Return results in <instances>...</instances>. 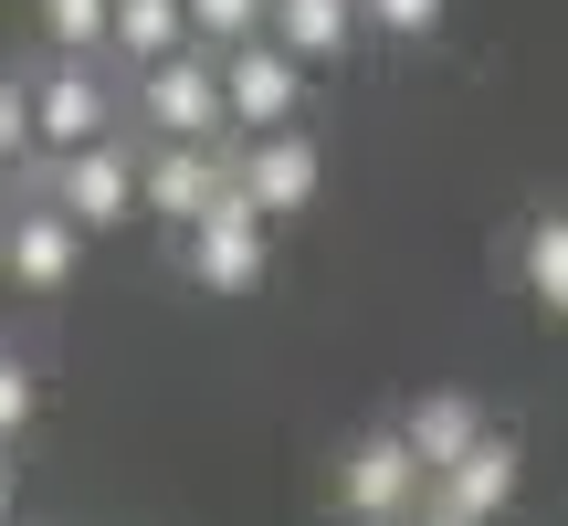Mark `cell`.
<instances>
[{
  "label": "cell",
  "mask_w": 568,
  "mask_h": 526,
  "mask_svg": "<svg viewBox=\"0 0 568 526\" xmlns=\"http://www.w3.org/2000/svg\"><path fill=\"white\" fill-rule=\"evenodd\" d=\"M222 63V117L232 138H264V127H305V63L274 53V42H243V53H211Z\"/></svg>",
  "instance_id": "obj_9"
},
{
  "label": "cell",
  "mask_w": 568,
  "mask_h": 526,
  "mask_svg": "<svg viewBox=\"0 0 568 526\" xmlns=\"http://www.w3.org/2000/svg\"><path fill=\"white\" fill-rule=\"evenodd\" d=\"M190 53V11L180 0H116V21H105V63L116 74H148V63Z\"/></svg>",
  "instance_id": "obj_12"
},
{
  "label": "cell",
  "mask_w": 568,
  "mask_h": 526,
  "mask_svg": "<svg viewBox=\"0 0 568 526\" xmlns=\"http://www.w3.org/2000/svg\"><path fill=\"white\" fill-rule=\"evenodd\" d=\"M105 21H116V0H32V42L74 63H105Z\"/></svg>",
  "instance_id": "obj_14"
},
{
  "label": "cell",
  "mask_w": 568,
  "mask_h": 526,
  "mask_svg": "<svg viewBox=\"0 0 568 526\" xmlns=\"http://www.w3.org/2000/svg\"><path fill=\"white\" fill-rule=\"evenodd\" d=\"M516 274H527V295L548 305V316H568V211H537V222H527Z\"/></svg>",
  "instance_id": "obj_15"
},
{
  "label": "cell",
  "mask_w": 568,
  "mask_h": 526,
  "mask_svg": "<svg viewBox=\"0 0 568 526\" xmlns=\"http://www.w3.org/2000/svg\"><path fill=\"white\" fill-rule=\"evenodd\" d=\"M410 526H464V516H443V506H422V516H410Z\"/></svg>",
  "instance_id": "obj_21"
},
{
  "label": "cell",
  "mask_w": 568,
  "mask_h": 526,
  "mask_svg": "<svg viewBox=\"0 0 568 526\" xmlns=\"http://www.w3.org/2000/svg\"><path fill=\"white\" fill-rule=\"evenodd\" d=\"M74 274H84V232L42 201L32 169L0 180V284H11V295H63Z\"/></svg>",
  "instance_id": "obj_4"
},
{
  "label": "cell",
  "mask_w": 568,
  "mask_h": 526,
  "mask_svg": "<svg viewBox=\"0 0 568 526\" xmlns=\"http://www.w3.org/2000/svg\"><path fill=\"white\" fill-rule=\"evenodd\" d=\"M32 169V95H21V74H0V180H21Z\"/></svg>",
  "instance_id": "obj_19"
},
{
  "label": "cell",
  "mask_w": 568,
  "mask_h": 526,
  "mask_svg": "<svg viewBox=\"0 0 568 526\" xmlns=\"http://www.w3.org/2000/svg\"><path fill=\"white\" fill-rule=\"evenodd\" d=\"M516 485H527V443H516L506 422H485L464 464H443V474H432V495H422V506H443V516H464V526H495V516L516 506Z\"/></svg>",
  "instance_id": "obj_10"
},
{
  "label": "cell",
  "mask_w": 568,
  "mask_h": 526,
  "mask_svg": "<svg viewBox=\"0 0 568 526\" xmlns=\"http://www.w3.org/2000/svg\"><path fill=\"white\" fill-rule=\"evenodd\" d=\"M32 180H42V201H53L84 243H105V232L148 222V211H138V127H116V138L74 148V159H32Z\"/></svg>",
  "instance_id": "obj_2"
},
{
  "label": "cell",
  "mask_w": 568,
  "mask_h": 526,
  "mask_svg": "<svg viewBox=\"0 0 568 526\" xmlns=\"http://www.w3.org/2000/svg\"><path fill=\"white\" fill-rule=\"evenodd\" d=\"M11 506H21V474H11V453H0V526H11Z\"/></svg>",
  "instance_id": "obj_20"
},
{
  "label": "cell",
  "mask_w": 568,
  "mask_h": 526,
  "mask_svg": "<svg viewBox=\"0 0 568 526\" xmlns=\"http://www.w3.org/2000/svg\"><path fill=\"white\" fill-rule=\"evenodd\" d=\"M232 190H243L264 222H295V211H316V190H326V148L305 138V127L232 138Z\"/></svg>",
  "instance_id": "obj_8"
},
{
  "label": "cell",
  "mask_w": 568,
  "mask_h": 526,
  "mask_svg": "<svg viewBox=\"0 0 568 526\" xmlns=\"http://www.w3.org/2000/svg\"><path fill=\"white\" fill-rule=\"evenodd\" d=\"M190 11V42L201 53H243V42H264V0H180Z\"/></svg>",
  "instance_id": "obj_18"
},
{
  "label": "cell",
  "mask_w": 568,
  "mask_h": 526,
  "mask_svg": "<svg viewBox=\"0 0 568 526\" xmlns=\"http://www.w3.org/2000/svg\"><path fill=\"white\" fill-rule=\"evenodd\" d=\"M222 201H232V148L138 138V211H148V222H169V243H180L190 222H211Z\"/></svg>",
  "instance_id": "obj_6"
},
{
  "label": "cell",
  "mask_w": 568,
  "mask_h": 526,
  "mask_svg": "<svg viewBox=\"0 0 568 526\" xmlns=\"http://www.w3.org/2000/svg\"><path fill=\"white\" fill-rule=\"evenodd\" d=\"M21 95H32V159H74V148H95V138H116V127H126L116 63L42 53V63H21Z\"/></svg>",
  "instance_id": "obj_1"
},
{
  "label": "cell",
  "mask_w": 568,
  "mask_h": 526,
  "mask_svg": "<svg viewBox=\"0 0 568 526\" xmlns=\"http://www.w3.org/2000/svg\"><path fill=\"white\" fill-rule=\"evenodd\" d=\"M474 432H485V411H474L464 390H432V401H410V411H400V443L422 453V474L464 464V453H474Z\"/></svg>",
  "instance_id": "obj_13"
},
{
  "label": "cell",
  "mask_w": 568,
  "mask_h": 526,
  "mask_svg": "<svg viewBox=\"0 0 568 526\" xmlns=\"http://www.w3.org/2000/svg\"><path fill=\"white\" fill-rule=\"evenodd\" d=\"M32 422H42V358L0 337V453H11V443H21Z\"/></svg>",
  "instance_id": "obj_17"
},
{
  "label": "cell",
  "mask_w": 568,
  "mask_h": 526,
  "mask_svg": "<svg viewBox=\"0 0 568 526\" xmlns=\"http://www.w3.org/2000/svg\"><path fill=\"white\" fill-rule=\"evenodd\" d=\"M264 274H274V222L243 201V190H232L211 222L180 232V284H190V295H253Z\"/></svg>",
  "instance_id": "obj_7"
},
{
  "label": "cell",
  "mask_w": 568,
  "mask_h": 526,
  "mask_svg": "<svg viewBox=\"0 0 568 526\" xmlns=\"http://www.w3.org/2000/svg\"><path fill=\"white\" fill-rule=\"evenodd\" d=\"M453 0H358V32L368 42H400V53H422V42H443Z\"/></svg>",
  "instance_id": "obj_16"
},
{
  "label": "cell",
  "mask_w": 568,
  "mask_h": 526,
  "mask_svg": "<svg viewBox=\"0 0 568 526\" xmlns=\"http://www.w3.org/2000/svg\"><path fill=\"white\" fill-rule=\"evenodd\" d=\"M126 127L138 138H190V148H232V117H222V63L190 42V53L126 74Z\"/></svg>",
  "instance_id": "obj_3"
},
{
  "label": "cell",
  "mask_w": 568,
  "mask_h": 526,
  "mask_svg": "<svg viewBox=\"0 0 568 526\" xmlns=\"http://www.w3.org/2000/svg\"><path fill=\"white\" fill-rule=\"evenodd\" d=\"M264 42L295 53L305 74L316 63H347L358 53V0H264Z\"/></svg>",
  "instance_id": "obj_11"
},
{
  "label": "cell",
  "mask_w": 568,
  "mask_h": 526,
  "mask_svg": "<svg viewBox=\"0 0 568 526\" xmlns=\"http://www.w3.org/2000/svg\"><path fill=\"white\" fill-rule=\"evenodd\" d=\"M422 495H432V474H422V453L400 443V422L358 432V443L337 453V526H410Z\"/></svg>",
  "instance_id": "obj_5"
}]
</instances>
